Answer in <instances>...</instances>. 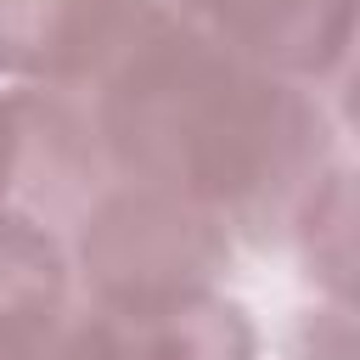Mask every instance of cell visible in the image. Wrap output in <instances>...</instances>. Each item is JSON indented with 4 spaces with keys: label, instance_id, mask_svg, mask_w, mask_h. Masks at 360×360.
<instances>
[{
    "label": "cell",
    "instance_id": "3957f363",
    "mask_svg": "<svg viewBox=\"0 0 360 360\" xmlns=\"http://www.w3.org/2000/svg\"><path fill=\"white\" fill-rule=\"evenodd\" d=\"M112 186L90 107L73 90H0V219L73 236L90 202Z\"/></svg>",
    "mask_w": 360,
    "mask_h": 360
},
{
    "label": "cell",
    "instance_id": "52a82bcc",
    "mask_svg": "<svg viewBox=\"0 0 360 360\" xmlns=\"http://www.w3.org/2000/svg\"><path fill=\"white\" fill-rule=\"evenodd\" d=\"M304 281L321 304L360 309V163H332L292 214L287 231Z\"/></svg>",
    "mask_w": 360,
    "mask_h": 360
},
{
    "label": "cell",
    "instance_id": "8992f818",
    "mask_svg": "<svg viewBox=\"0 0 360 360\" xmlns=\"http://www.w3.org/2000/svg\"><path fill=\"white\" fill-rule=\"evenodd\" d=\"M84 326L101 360H259L253 315L219 287L135 304V309H90Z\"/></svg>",
    "mask_w": 360,
    "mask_h": 360
},
{
    "label": "cell",
    "instance_id": "9c48e42d",
    "mask_svg": "<svg viewBox=\"0 0 360 360\" xmlns=\"http://www.w3.org/2000/svg\"><path fill=\"white\" fill-rule=\"evenodd\" d=\"M45 343H51V332H22V326L0 321V360H34Z\"/></svg>",
    "mask_w": 360,
    "mask_h": 360
},
{
    "label": "cell",
    "instance_id": "277c9868",
    "mask_svg": "<svg viewBox=\"0 0 360 360\" xmlns=\"http://www.w3.org/2000/svg\"><path fill=\"white\" fill-rule=\"evenodd\" d=\"M158 0H0V84L84 96Z\"/></svg>",
    "mask_w": 360,
    "mask_h": 360
},
{
    "label": "cell",
    "instance_id": "6da1fadb",
    "mask_svg": "<svg viewBox=\"0 0 360 360\" xmlns=\"http://www.w3.org/2000/svg\"><path fill=\"white\" fill-rule=\"evenodd\" d=\"M112 180L163 191L242 242H281L298 202L332 169V129L309 84H292L163 0L84 90Z\"/></svg>",
    "mask_w": 360,
    "mask_h": 360
},
{
    "label": "cell",
    "instance_id": "7a4b0ae2",
    "mask_svg": "<svg viewBox=\"0 0 360 360\" xmlns=\"http://www.w3.org/2000/svg\"><path fill=\"white\" fill-rule=\"evenodd\" d=\"M68 259L90 309H135L214 287L236 259V236L163 191L112 180L68 236Z\"/></svg>",
    "mask_w": 360,
    "mask_h": 360
},
{
    "label": "cell",
    "instance_id": "5b68a950",
    "mask_svg": "<svg viewBox=\"0 0 360 360\" xmlns=\"http://www.w3.org/2000/svg\"><path fill=\"white\" fill-rule=\"evenodd\" d=\"M174 17L219 39L225 51L292 79L321 84L338 73L354 28L360 0H163Z\"/></svg>",
    "mask_w": 360,
    "mask_h": 360
},
{
    "label": "cell",
    "instance_id": "ba28073f",
    "mask_svg": "<svg viewBox=\"0 0 360 360\" xmlns=\"http://www.w3.org/2000/svg\"><path fill=\"white\" fill-rule=\"evenodd\" d=\"M287 360H360V309L354 304H315L292 321Z\"/></svg>",
    "mask_w": 360,
    "mask_h": 360
}]
</instances>
